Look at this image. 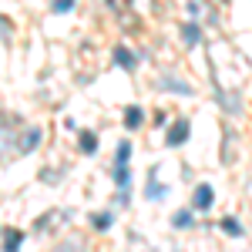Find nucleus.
I'll return each instance as SVG.
<instances>
[{"label":"nucleus","mask_w":252,"mask_h":252,"mask_svg":"<svg viewBox=\"0 0 252 252\" xmlns=\"http://www.w3.org/2000/svg\"><path fill=\"white\" fill-rule=\"evenodd\" d=\"M125 121H128V128H138V125H141V108H128Z\"/></svg>","instance_id":"6"},{"label":"nucleus","mask_w":252,"mask_h":252,"mask_svg":"<svg viewBox=\"0 0 252 252\" xmlns=\"http://www.w3.org/2000/svg\"><path fill=\"white\" fill-rule=\"evenodd\" d=\"M189 222H192V215H189V212H178V215H175V225H178V229H185Z\"/></svg>","instance_id":"12"},{"label":"nucleus","mask_w":252,"mask_h":252,"mask_svg":"<svg viewBox=\"0 0 252 252\" xmlns=\"http://www.w3.org/2000/svg\"><path fill=\"white\" fill-rule=\"evenodd\" d=\"M94 225H98V229H108V225H111V215H94Z\"/></svg>","instance_id":"14"},{"label":"nucleus","mask_w":252,"mask_h":252,"mask_svg":"<svg viewBox=\"0 0 252 252\" xmlns=\"http://www.w3.org/2000/svg\"><path fill=\"white\" fill-rule=\"evenodd\" d=\"M145 195H148V198H165V185H158V182H151Z\"/></svg>","instance_id":"8"},{"label":"nucleus","mask_w":252,"mask_h":252,"mask_svg":"<svg viewBox=\"0 0 252 252\" xmlns=\"http://www.w3.org/2000/svg\"><path fill=\"white\" fill-rule=\"evenodd\" d=\"M189 128H192V125L182 118L178 125H171V131H168V138H165V141H168V145H182V141L189 138Z\"/></svg>","instance_id":"1"},{"label":"nucleus","mask_w":252,"mask_h":252,"mask_svg":"<svg viewBox=\"0 0 252 252\" xmlns=\"http://www.w3.org/2000/svg\"><path fill=\"white\" fill-rule=\"evenodd\" d=\"M81 148H84V151H94V148H98L94 135H81Z\"/></svg>","instance_id":"10"},{"label":"nucleus","mask_w":252,"mask_h":252,"mask_svg":"<svg viewBox=\"0 0 252 252\" xmlns=\"http://www.w3.org/2000/svg\"><path fill=\"white\" fill-rule=\"evenodd\" d=\"M7 246H3V252H17L21 249V242H24V232H17V229H7Z\"/></svg>","instance_id":"2"},{"label":"nucleus","mask_w":252,"mask_h":252,"mask_svg":"<svg viewBox=\"0 0 252 252\" xmlns=\"http://www.w3.org/2000/svg\"><path fill=\"white\" fill-rule=\"evenodd\" d=\"M114 178H118V185L125 189V185H128V168H118V171H114Z\"/></svg>","instance_id":"13"},{"label":"nucleus","mask_w":252,"mask_h":252,"mask_svg":"<svg viewBox=\"0 0 252 252\" xmlns=\"http://www.w3.org/2000/svg\"><path fill=\"white\" fill-rule=\"evenodd\" d=\"M212 205V189L209 185H198L195 189V209H209Z\"/></svg>","instance_id":"3"},{"label":"nucleus","mask_w":252,"mask_h":252,"mask_svg":"<svg viewBox=\"0 0 252 252\" xmlns=\"http://www.w3.org/2000/svg\"><path fill=\"white\" fill-rule=\"evenodd\" d=\"M222 229H225V232H232V235H242V225L235 222V219H222Z\"/></svg>","instance_id":"9"},{"label":"nucleus","mask_w":252,"mask_h":252,"mask_svg":"<svg viewBox=\"0 0 252 252\" xmlns=\"http://www.w3.org/2000/svg\"><path fill=\"white\" fill-rule=\"evenodd\" d=\"M185 41H189V44H195V41H198V27H195V24L185 27Z\"/></svg>","instance_id":"11"},{"label":"nucleus","mask_w":252,"mask_h":252,"mask_svg":"<svg viewBox=\"0 0 252 252\" xmlns=\"http://www.w3.org/2000/svg\"><path fill=\"white\" fill-rule=\"evenodd\" d=\"M128 155H131V145H128V141H121V145H118V168H125Z\"/></svg>","instance_id":"7"},{"label":"nucleus","mask_w":252,"mask_h":252,"mask_svg":"<svg viewBox=\"0 0 252 252\" xmlns=\"http://www.w3.org/2000/svg\"><path fill=\"white\" fill-rule=\"evenodd\" d=\"M54 252H84V246H81V239H67V242L54 246Z\"/></svg>","instance_id":"4"},{"label":"nucleus","mask_w":252,"mask_h":252,"mask_svg":"<svg viewBox=\"0 0 252 252\" xmlns=\"http://www.w3.org/2000/svg\"><path fill=\"white\" fill-rule=\"evenodd\" d=\"M114 61H118V64H125V67H135V57L128 54L125 47H118V51H114Z\"/></svg>","instance_id":"5"}]
</instances>
